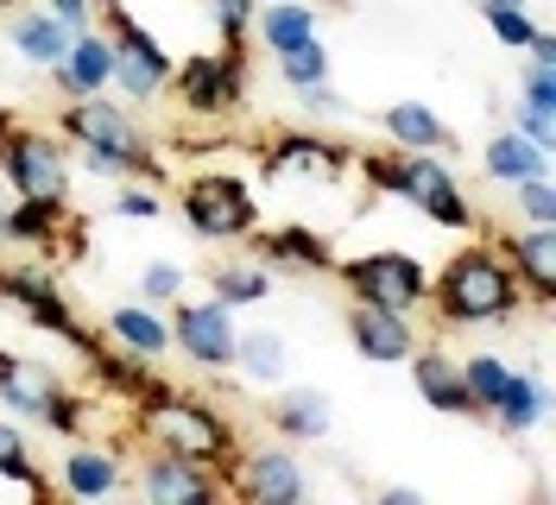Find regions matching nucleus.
<instances>
[{"mask_svg": "<svg viewBox=\"0 0 556 505\" xmlns=\"http://www.w3.org/2000/svg\"><path fill=\"white\" fill-rule=\"evenodd\" d=\"M241 247L273 272V278H329L336 260H342V253L329 247V235H323V228H304V222H285V228H266V222H260Z\"/></svg>", "mask_w": 556, "mask_h": 505, "instance_id": "17", "label": "nucleus"}, {"mask_svg": "<svg viewBox=\"0 0 556 505\" xmlns=\"http://www.w3.org/2000/svg\"><path fill=\"white\" fill-rule=\"evenodd\" d=\"M7 127H13V108H7V101H0V134H7Z\"/></svg>", "mask_w": 556, "mask_h": 505, "instance_id": "45", "label": "nucleus"}, {"mask_svg": "<svg viewBox=\"0 0 556 505\" xmlns=\"http://www.w3.org/2000/svg\"><path fill=\"white\" fill-rule=\"evenodd\" d=\"M506 197H513V222H531V228H556V184H551V171H538V177L513 184Z\"/></svg>", "mask_w": 556, "mask_h": 505, "instance_id": "38", "label": "nucleus"}, {"mask_svg": "<svg viewBox=\"0 0 556 505\" xmlns=\"http://www.w3.org/2000/svg\"><path fill=\"white\" fill-rule=\"evenodd\" d=\"M203 285H208V298H222L228 310H260V303H273V272L260 266L253 253H228V260H215V266L203 272Z\"/></svg>", "mask_w": 556, "mask_h": 505, "instance_id": "29", "label": "nucleus"}, {"mask_svg": "<svg viewBox=\"0 0 556 505\" xmlns=\"http://www.w3.org/2000/svg\"><path fill=\"white\" fill-rule=\"evenodd\" d=\"M253 7H260V0H253Z\"/></svg>", "mask_w": 556, "mask_h": 505, "instance_id": "47", "label": "nucleus"}, {"mask_svg": "<svg viewBox=\"0 0 556 505\" xmlns=\"http://www.w3.org/2000/svg\"><path fill=\"white\" fill-rule=\"evenodd\" d=\"M184 291H190V272L177 266V260H165V253H152L134 278V298H146V303H172Z\"/></svg>", "mask_w": 556, "mask_h": 505, "instance_id": "39", "label": "nucleus"}, {"mask_svg": "<svg viewBox=\"0 0 556 505\" xmlns=\"http://www.w3.org/2000/svg\"><path fill=\"white\" fill-rule=\"evenodd\" d=\"M354 171H361V184L380 202L399 197V146H386V152H354Z\"/></svg>", "mask_w": 556, "mask_h": 505, "instance_id": "42", "label": "nucleus"}, {"mask_svg": "<svg viewBox=\"0 0 556 505\" xmlns=\"http://www.w3.org/2000/svg\"><path fill=\"white\" fill-rule=\"evenodd\" d=\"M348 341L367 367H405L412 361L417 316H399V310H374V303H348Z\"/></svg>", "mask_w": 556, "mask_h": 505, "instance_id": "19", "label": "nucleus"}, {"mask_svg": "<svg viewBox=\"0 0 556 505\" xmlns=\"http://www.w3.org/2000/svg\"><path fill=\"white\" fill-rule=\"evenodd\" d=\"M134 493L146 505H208V500H222V468L139 442V455H134Z\"/></svg>", "mask_w": 556, "mask_h": 505, "instance_id": "16", "label": "nucleus"}, {"mask_svg": "<svg viewBox=\"0 0 556 505\" xmlns=\"http://www.w3.org/2000/svg\"><path fill=\"white\" fill-rule=\"evenodd\" d=\"M172 209H177V222L190 228V240H203V247H241L260 228V190H253L247 171H228V165L190 171L177 184Z\"/></svg>", "mask_w": 556, "mask_h": 505, "instance_id": "5", "label": "nucleus"}, {"mask_svg": "<svg viewBox=\"0 0 556 505\" xmlns=\"http://www.w3.org/2000/svg\"><path fill=\"white\" fill-rule=\"evenodd\" d=\"M291 96H298V114H304L311 127H323V121H348V114H354L336 83H304V89H291Z\"/></svg>", "mask_w": 556, "mask_h": 505, "instance_id": "41", "label": "nucleus"}, {"mask_svg": "<svg viewBox=\"0 0 556 505\" xmlns=\"http://www.w3.org/2000/svg\"><path fill=\"white\" fill-rule=\"evenodd\" d=\"M0 310H13L20 323H33L38 336L64 341L70 354L83 361V354H96L102 348V336L76 316V303H70V291L58 285V272L38 266V260H20V266H0Z\"/></svg>", "mask_w": 556, "mask_h": 505, "instance_id": "8", "label": "nucleus"}, {"mask_svg": "<svg viewBox=\"0 0 556 505\" xmlns=\"http://www.w3.org/2000/svg\"><path fill=\"white\" fill-rule=\"evenodd\" d=\"M253 392H273V386H285V373H291V341L278 336V329H241V341H235V367Z\"/></svg>", "mask_w": 556, "mask_h": 505, "instance_id": "30", "label": "nucleus"}, {"mask_svg": "<svg viewBox=\"0 0 556 505\" xmlns=\"http://www.w3.org/2000/svg\"><path fill=\"white\" fill-rule=\"evenodd\" d=\"M172 316V354L190 361L197 373H228L235 367V341H241V310H228L222 298H172L165 303Z\"/></svg>", "mask_w": 556, "mask_h": 505, "instance_id": "13", "label": "nucleus"}, {"mask_svg": "<svg viewBox=\"0 0 556 505\" xmlns=\"http://www.w3.org/2000/svg\"><path fill=\"white\" fill-rule=\"evenodd\" d=\"M253 38H260L266 58L304 45V38H323V7L316 0H260L253 7Z\"/></svg>", "mask_w": 556, "mask_h": 505, "instance_id": "26", "label": "nucleus"}, {"mask_svg": "<svg viewBox=\"0 0 556 505\" xmlns=\"http://www.w3.org/2000/svg\"><path fill=\"white\" fill-rule=\"evenodd\" d=\"M392 202L417 209L443 235H481V202L468 197V184L443 165V152H399V197Z\"/></svg>", "mask_w": 556, "mask_h": 505, "instance_id": "12", "label": "nucleus"}, {"mask_svg": "<svg viewBox=\"0 0 556 505\" xmlns=\"http://www.w3.org/2000/svg\"><path fill=\"white\" fill-rule=\"evenodd\" d=\"M96 26L108 33V51H114V83H108V89L127 101V108H152V101L172 89V64L177 58L159 45L152 26H139L121 0H108Z\"/></svg>", "mask_w": 556, "mask_h": 505, "instance_id": "10", "label": "nucleus"}, {"mask_svg": "<svg viewBox=\"0 0 556 505\" xmlns=\"http://www.w3.org/2000/svg\"><path fill=\"white\" fill-rule=\"evenodd\" d=\"M266 424H273L278 442L311 449V442H329V430H336V404H329L323 386H273Z\"/></svg>", "mask_w": 556, "mask_h": 505, "instance_id": "21", "label": "nucleus"}, {"mask_svg": "<svg viewBox=\"0 0 556 505\" xmlns=\"http://www.w3.org/2000/svg\"><path fill=\"white\" fill-rule=\"evenodd\" d=\"M506 379H513V361H506V354H493V348L462 354V386H468V411H475V417H486V404L500 399Z\"/></svg>", "mask_w": 556, "mask_h": 505, "instance_id": "35", "label": "nucleus"}, {"mask_svg": "<svg viewBox=\"0 0 556 505\" xmlns=\"http://www.w3.org/2000/svg\"><path fill=\"white\" fill-rule=\"evenodd\" d=\"M260 171H266L273 184H316V190H329V184L354 177V146L316 134L311 121H304V127H278V134H266V146H260Z\"/></svg>", "mask_w": 556, "mask_h": 505, "instance_id": "14", "label": "nucleus"}, {"mask_svg": "<svg viewBox=\"0 0 556 505\" xmlns=\"http://www.w3.org/2000/svg\"><path fill=\"white\" fill-rule=\"evenodd\" d=\"M247 89H253V58H247V45H215V51L177 58L165 96H172L190 121L222 127V121H235L247 108Z\"/></svg>", "mask_w": 556, "mask_h": 505, "instance_id": "7", "label": "nucleus"}, {"mask_svg": "<svg viewBox=\"0 0 556 505\" xmlns=\"http://www.w3.org/2000/svg\"><path fill=\"white\" fill-rule=\"evenodd\" d=\"M203 13L222 45H253V0H203Z\"/></svg>", "mask_w": 556, "mask_h": 505, "instance_id": "40", "label": "nucleus"}, {"mask_svg": "<svg viewBox=\"0 0 556 505\" xmlns=\"http://www.w3.org/2000/svg\"><path fill=\"white\" fill-rule=\"evenodd\" d=\"M450 336H486V329H513L525 316V291L513 266L500 260V247L486 235H462L443 266H430V303H424Z\"/></svg>", "mask_w": 556, "mask_h": 505, "instance_id": "1", "label": "nucleus"}, {"mask_svg": "<svg viewBox=\"0 0 556 505\" xmlns=\"http://www.w3.org/2000/svg\"><path fill=\"white\" fill-rule=\"evenodd\" d=\"M165 184H146V177H121V190L108 202V215L114 222H165Z\"/></svg>", "mask_w": 556, "mask_h": 505, "instance_id": "36", "label": "nucleus"}, {"mask_svg": "<svg viewBox=\"0 0 556 505\" xmlns=\"http://www.w3.org/2000/svg\"><path fill=\"white\" fill-rule=\"evenodd\" d=\"M405 367H412L417 399L430 404L437 417H475L468 411V386H462V354H450L443 341H417Z\"/></svg>", "mask_w": 556, "mask_h": 505, "instance_id": "23", "label": "nucleus"}, {"mask_svg": "<svg viewBox=\"0 0 556 505\" xmlns=\"http://www.w3.org/2000/svg\"><path fill=\"white\" fill-rule=\"evenodd\" d=\"M0 480H7V487H20V493H33V500H51V493H58V487H51V474L38 468L33 437H26V424H20V417H0Z\"/></svg>", "mask_w": 556, "mask_h": 505, "instance_id": "32", "label": "nucleus"}, {"mask_svg": "<svg viewBox=\"0 0 556 505\" xmlns=\"http://www.w3.org/2000/svg\"><path fill=\"white\" fill-rule=\"evenodd\" d=\"M0 222H7V190H0Z\"/></svg>", "mask_w": 556, "mask_h": 505, "instance_id": "46", "label": "nucleus"}, {"mask_svg": "<svg viewBox=\"0 0 556 505\" xmlns=\"http://www.w3.org/2000/svg\"><path fill=\"white\" fill-rule=\"evenodd\" d=\"M380 505H424V493H417V487H399V480H392V487H380Z\"/></svg>", "mask_w": 556, "mask_h": 505, "instance_id": "44", "label": "nucleus"}, {"mask_svg": "<svg viewBox=\"0 0 556 505\" xmlns=\"http://www.w3.org/2000/svg\"><path fill=\"white\" fill-rule=\"evenodd\" d=\"M380 134H386V146H399V152H443V146L455 139L450 121H443L430 101H386Z\"/></svg>", "mask_w": 556, "mask_h": 505, "instance_id": "28", "label": "nucleus"}, {"mask_svg": "<svg viewBox=\"0 0 556 505\" xmlns=\"http://www.w3.org/2000/svg\"><path fill=\"white\" fill-rule=\"evenodd\" d=\"M0 184H7V197H20V202L70 209V197H76V152L64 146L58 127L13 121L0 134Z\"/></svg>", "mask_w": 556, "mask_h": 505, "instance_id": "6", "label": "nucleus"}, {"mask_svg": "<svg viewBox=\"0 0 556 505\" xmlns=\"http://www.w3.org/2000/svg\"><path fill=\"white\" fill-rule=\"evenodd\" d=\"M58 134H64V146L76 152V165L89 171V177H108V184H121V177L165 184L159 146L146 139V127L134 121V108L114 96V89L64 101V108H58Z\"/></svg>", "mask_w": 556, "mask_h": 505, "instance_id": "2", "label": "nucleus"}, {"mask_svg": "<svg viewBox=\"0 0 556 505\" xmlns=\"http://www.w3.org/2000/svg\"><path fill=\"white\" fill-rule=\"evenodd\" d=\"M64 228H70V209H38V202H7V222H0V240L7 247H58L64 240Z\"/></svg>", "mask_w": 556, "mask_h": 505, "instance_id": "33", "label": "nucleus"}, {"mask_svg": "<svg viewBox=\"0 0 556 505\" xmlns=\"http://www.w3.org/2000/svg\"><path fill=\"white\" fill-rule=\"evenodd\" d=\"M273 70H278V83H285V89H304V83H329V45H323V38H304V45L278 51Z\"/></svg>", "mask_w": 556, "mask_h": 505, "instance_id": "37", "label": "nucleus"}, {"mask_svg": "<svg viewBox=\"0 0 556 505\" xmlns=\"http://www.w3.org/2000/svg\"><path fill=\"white\" fill-rule=\"evenodd\" d=\"M134 437L152 449H172V455H190V462H208V468H228V455L241 449L235 417L203 392H177L172 379H159L134 404Z\"/></svg>", "mask_w": 556, "mask_h": 505, "instance_id": "3", "label": "nucleus"}, {"mask_svg": "<svg viewBox=\"0 0 556 505\" xmlns=\"http://www.w3.org/2000/svg\"><path fill=\"white\" fill-rule=\"evenodd\" d=\"M7 45L20 51V64L51 70L70 51V26H64V20H51L38 0H33V7L20 0V7H7Z\"/></svg>", "mask_w": 556, "mask_h": 505, "instance_id": "25", "label": "nucleus"}, {"mask_svg": "<svg viewBox=\"0 0 556 505\" xmlns=\"http://www.w3.org/2000/svg\"><path fill=\"white\" fill-rule=\"evenodd\" d=\"M500 247V260L513 266L519 278L525 303H538V310H551L556 303V228H531V222H506L500 235H486Z\"/></svg>", "mask_w": 556, "mask_h": 505, "instance_id": "18", "label": "nucleus"}, {"mask_svg": "<svg viewBox=\"0 0 556 505\" xmlns=\"http://www.w3.org/2000/svg\"><path fill=\"white\" fill-rule=\"evenodd\" d=\"M83 367H89V379L102 386L108 399H127V404H139L159 379H165V373L152 367V361H139V354H121V348L108 354V341L96 348V354H83Z\"/></svg>", "mask_w": 556, "mask_h": 505, "instance_id": "31", "label": "nucleus"}, {"mask_svg": "<svg viewBox=\"0 0 556 505\" xmlns=\"http://www.w3.org/2000/svg\"><path fill=\"white\" fill-rule=\"evenodd\" d=\"M38 7H45L51 20H64L70 33H83V26H96V20H102V13H96V0H38Z\"/></svg>", "mask_w": 556, "mask_h": 505, "instance_id": "43", "label": "nucleus"}, {"mask_svg": "<svg viewBox=\"0 0 556 505\" xmlns=\"http://www.w3.org/2000/svg\"><path fill=\"white\" fill-rule=\"evenodd\" d=\"M51 487L64 493V500H121V493H134V455L121 449V442L108 437H64V455H58V474H51Z\"/></svg>", "mask_w": 556, "mask_h": 505, "instance_id": "15", "label": "nucleus"}, {"mask_svg": "<svg viewBox=\"0 0 556 505\" xmlns=\"http://www.w3.org/2000/svg\"><path fill=\"white\" fill-rule=\"evenodd\" d=\"M538 171H551V146L525 139L519 127H500V134L481 146V177L486 184H500V190H513V184L538 177Z\"/></svg>", "mask_w": 556, "mask_h": 505, "instance_id": "27", "label": "nucleus"}, {"mask_svg": "<svg viewBox=\"0 0 556 505\" xmlns=\"http://www.w3.org/2000/svg\"><path fill=\"white\" fill-rule=\"evenodd\" d=\"M51 76V89L64 101L76 96H102L108 83H114V51H108V33L102 26H83V33H70V51L58 64L45 70Z\"/></svg>", "mask_w": 556, "mask_h": 505, "instance_id": "22", "label": "nucleus"}, {"mask_svg": "<svg viewBox=\"0 0 556 505\" xmlns=\"http://www.w3.org/2000/svg\"><path fill=\"white\" fill-rule=\"evenodd\" d=\"M551 417V386H544V373L538 367H513V379L500 386V399L486 404V424L500 430V437H531L538 424Z\"/></svg>", "mask_w": 556, "mask_h": 505, "instance_id": "24", "label": "nucleus"}, {"mask_svg": "<svg viewBox=\"0 0 556 505\" xmlns=\"http://www.w3.org/2000/svg\"><path fill=\"white\" fill-rule=\"evenodd\" d=\"M475 13H481V26L493 33L500 51H525L531 38L544 33L538 13H531V0H475Z\"/></svg>", "mask_w": 556, "mask_h": 505, "instance_id": "34", "label": "nucleus"}, {"mask_svg": "<svg viewBox=\"0 0 556 505\" xmlns=\"http://www.w3.org/2000/svg\"><path fill=\"white\" fill-rule=\"evenodd\" d=\"M96 336L108 348H121V354H139V361H165L172 354V316H165V303H146V298H127V303H108L102 310V329Z\"/></svg>", "mask_w": 556, "mask_h": 505, "instance_id": "20", "label": "nucleus"}, {"mask_svg": "<svg viewBox=\"0 0 556 505\" xmlns=\"http://www.w3.org/2000/svg\"><path fill=\"white\" fill-rule=\"evenodd\" d=\"M0 404H7V417L51 430V437H83L89 417H96L89 392H76L51 361L20 354V348H0Z\"/></svg>", "mask_w": 556, "mask_h": 505, "instance_id": "4", "label": "nucleus"}, {"mask_svg": "<svg viewBox=\"0 0 556 505\" xmlns=\"http://www.w3.org/2000/svg\"><path fill=\"white\" fill-rule=\"evenodd\" d=\"M329 278L348 285V303H374V310H399V316H424V303H430V266L412 247L348 253V260H336Z\"/></svg>", "mask_w": 556, "mask_h": 505, "instance_id": "9", "label": "nucleus"}, {"mask_svg": "<svg viewBox=\"0 0 556 505\" xmlns=\"http://www.w3.org/2000/svg\"><path fill=\"white\" fill-rule=\"evenodd\" d=\"M222 500L247 505H304L311 500V468L291 442H241L222 468Z\"/></svg>", "mask_w": 556, "mask_h": 505, "instance_id": "11", "label": "nucleus"}]
</instances>
